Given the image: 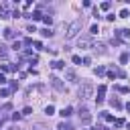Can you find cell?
<instances>
[{
    "label": "cell",
    "instance_id": "2",
    "mask_svg": "<svg viewBox=\"0 0 130 130\" xmlns=\"http://www.w3.org/2000/svg\"><path fill=\"white\" fill-rule=\"evenodd\" d=\"M91 95H93V85L91 83H83L79 87V98L85 100V98H91Z\"/></svg>",
    "mask_w": 130,
    "mask_h": 130
},
{
    "label": "cell",
    "instance_id": "8",
    "mask_svg": "<svg viewBox=\"0 0 130 130\" xmlns=\"http://www.w3.org/2000/svg\"><path fill=\"white\" fill-rule=\"evenodd\" d=\"M104 95H106V85H100V87H98V98H95V100H98V104H102V102H104Z\"/></svg>",
    "mask_w": 130,
    "mask_h": 130
},
{
    "label": "cell",
    "instance_id": "20",
    "mask_svg": "<svg viewBox=\"0 0 130 130\" xmlns=\"http://www.w3.org/2000/svg\"><path fill=\"white\" fill-rule=\"evenodd\" d=\"M43 22L51 26V22H53V16H49V14H47V16H43Z\"/></svg>",
    "mask_w": 130,
    "mask_h": 130
},
{
    "label": "cell",
    "instance_id": "10",
    "mask_svg": "<svg viewBox=\"0 0 130 130\" xmlns=\"http://www.w3.org/2000/svg\"><path fill=\"white\" fill-rule=\"evenodd\" d=\"M14 37H16V32L12 28H4V39H14Z\"/></svg>",
    "mask_w": 130,
    "mask_h": 130
},
{
    "label": "cell",
    "instance_id": "31",
    "mask_svg": "<svg viewBox=\"0 0 130 130\" xmlns=\"http://www.w3.org/2000/svg\"><path fill=\"white\" fill-rule=\"evenodd\" d=\"M114 124H116V126H124V124H126V122H124V120H122V118H118V120H114Z\"/></svg>",
    "mask_w": 130,
    "mask_h": 130
},
{
    "label": "cell",
    "instance_id": "11",
    "mask_svg": "<svg viewBox=\"0 0 130 130\" xmlns=\"http://www.w3.org/2000/svg\"><path fill=\"white\" fill-rule=\"evenodd\" d=\"M110 104H112V108H116V110H120V108H122V102H120L118 98H114V100H110Z\"/></svg>",
    "mask_w": 130,
    "mask_h": 130
},
{
    "label": "cell",
    "instance_id": "19",
    "mask_svg": "<svg viewBox=\"0 0 130 130\" xmlns=\"http://www.w3.org/2000/svg\"><path fill=\"white\" fill-rule=\"evenodd\" d=\"M45 114H47V116H53V114H55V108H53V106H47V108H45Z\"/></svg>",
    "mask_w": 130,
    "mask_h": 130
},
{
    "label": "cell",
    "instance_id": "17",
    "mask_svg": "<svg viewBox=\"0 0 130 130\" xmlns=\"http://www.w3.org/2000/svg\"><path fill=\"white\" fill-rule=\"evenodd\" d=\"M95 51H100V53H106V45H104V43H98V45H95Z\"/></svg>",
    "mask_w": 130,
    "mask_h": 130
},
{
    "label": "cell",
    "instance_id": "29",
    "mask_svg": "<svg viewBox=\"0 0 130 130\" xmlns=\"http://www.w3.org/2000/svg\"><path fill=\"white\" fill-rule=\"evenodd\" d=\"M120 63H128V53H124V55L120 57Z\"/></svg>",
    "mask_w": 130,
    "mask_h": 130
},
{
    "label": "cell",
    "instance_id": "24",
    "mask_svg": "<svg viewBox=\"0 0 130 130\" xmlns=\"http://www.w3.org/2000/svg\"><path fill=\"white\" fill-rule=\"evenodd\" d=\"M110 6H112L110 2H102V4H100V8H102V10H110Z\"/></svg>",
    "mask_w": 130,
    "mask_h": 130
},
{
    "label": "cell",
    "instance_id": "14",
    "mask_svg": "<svg viewBox=\"0 0 130 130\" xmlns=\"http://www.w3.org/2000/svg\"><path fill=\"white\" fill-rule=\"evenodd\" d=\"M102 118H104L106 122H114V116H112V114H108V112H102Z\"/></svg>",
    "mask_w": 130,
    "mask_h": 130
},
{
    "label": "cell",
    "instance_id": "23",
    "mask_svg": "<svg viewBox=\"0 0 130 130\" xmlns=\"http://www.w3.org/2000/svg\"><path fill=\"white\" fill-rule=\"evenodd\" d=\"M0 95H2V98H8V95H10V89L2 87V89H0Z\"/></svg>",
    "mask_w": 130,
    "mask_h": 130
},
{
    "label": "cell",
    "instance_id": "22",
    "mask_svg": "<svg viewBox=\"0 0 130 130\" xmlns=\"http://www.w3.org/2000/svg\"><path fill=\"white\" fill-rule=\"evenodd\" d=\"M6 53H8V47H6V45H0V55L6 57Z\"/></svg>",
    "mask_w": 130,
    "mask_h": 130
},
{
    "label": "cell",
    "instance_id": "9",
    "mask_svg": "<svg viewBox=\"0 0 130 130\" xmlns=\"http://www.w3.org/2000/svg\"><path fill=\"white\" fill-rule=\"evenodd\" d=\"M116 37H122V39H128V37H130V30H128V28H122V30H116Z\"/></svg>",
    "mask_w": 130,
    "mask_h": 130
},
{
    "label": "cell",
    "instance_id": "16",
    "mask_svg": "<svg viewBox=\"0 0 130 130\" xmlns=\"http://www.w3.org/2000/svg\"><path fill=\"white\" fill-rule=\"evenodd\" d=\"M57 130H71V126H69L67 122H61V124L57 126Z\"/></svg>",
    "mask_w": 130,
    "mask_h": 130
},
{
    "label": "cell",
    "instance_id": "4",
    "mask_svg": "<svg viewBox=\"0 0 130 130\" xmlns=\"http://www.w3.org/2000/svg\"><path fill=\"white\" fill-rule=\"evenodd\" d=\"M8 8H10L8 2H2V4H0V18H8V16H12Z\"/></svg>",
    "mask_w": 130,
    "mask_h": 130
},
{
    "label": "cell",
    "instance_id": "7",
    "mask_svg": "<svg viewBox=\"0 0 130 130\" xmlns=\"http://www.w3.org/2000/svg\"><path fill=\"white\" fill-rule=\"evenodd\" d=\"M75 77H77V75H75V69H71V67L65 69V79H67V81H75Z\"/></svg>",
    "mask_w": 130,
    "mask_h": 130
},
{
    "label": "cell",
    "instance_id": "34",
    "mask_svg": "<svg viewBox=\"0 0 130 130\" xmlns=\"http://www.w3.org/2000/svg\"><path fill=\"white\" fill-rule=\"evenodd\" d=\"M4 81H6V77H4L2 73H0V83H4Z\"/></svg>",
    "mask_w": 130,
    "mask_h": 130
},
{
    "label": "cell",
    "instance_id": "6",
    "mask_svg": "<svg viewBox=\"0 0 130 130\" xmlns=\"http://www.w3.org/2000/svg\"><path fill=\"white\" fill-rule=\"evenodd\" d=\"M79 118H81V124H89V122H91V116H89V112H87L85 108L79 112Z\"/></svg>",
    "mask_w": 130,
    "mask_h": 130
},
{
    "label": "cell",
    "instance_id": "1",
    "mask_svg": "<svg viewBox=\"0 0 130 130\" xmlns=\"http://www.w3.org/2000/svg\"><path fill=\"white\" fill-rule=\"evenodd\" d=\"M81 26H83V18H77L75 22H71L69 28H67V39H73V37L81 30Z\"/></svg>",
    "mask_w": 130,
    "mask_h": 130
},
{
    "label": "cell",
    "instance_id": "35",
    "mask_svg": "<svg viewBox=\"0 0 130 130\" xmlns=\"http://www.w3.org/2000/svg\"><path fill=\"white\" fill-rule=\"evenodd\" d=\"M126 110H128V112H130V102H128V104H126Z\"/></svg>",
    "mask_w": 130,
    "mask_h": 130
},
{
    "label": "cell",
    "instance_id": "32",
    "mask_svg": "<svg viewBox=\"0 0 130 130\" xmlns=\"http://www.w3.org/2000/svg\"><path fill=\"white\" fill-rule=\"evenodd\" d=\"M26 30H28V32H37V28H35V24H28V26H26Z\"/></svg>",
    "mask_w": 130,
    "mask_h": 130
},
{
    "label": "cell",
    "instance_id": "28",
    "mask_svg": "<svg viewBox=\"0 0 130 130\" xmlns=\"http://www.w3.org/2000/svg\"><path fill=\"white\" fill-rule=\"evenodd\" d=\"M120 16H122V18H128V16H130V12H128V8H124V10L120 12Z\"/></svg>",
    "mask_w": 130,
    "mask_h": 130
},
{
    "label": "cell",
    "instance_id": "26",
    "mask_svg": "<svg viewBox=\"0 0 130 130\" xmlns=\"http://www.w3.org/2000/svg\"><path fill=\"white\" fill-rule=\"evenodd\" d=\"M106 73V67H95V75H104Z\"/></svg>",
    "mask_w": 130,
    "mask_h": 130
},
{
    "label": "cell",
    "instance_id": "25",
    "mask_svg": "<svg viewBox=\"0 0 130 130\" xmlns=\"http://www.w3.org/2000/svg\"><path fill=\"white\" fill-rule=\"evenodd\" d=\"M0 69H2V71H12L14 67H12V65H6V63H4V65H0Z\"/></svg>",
    "mask_w": 130,
    "mask_h": 130
},
{
    "label": "cell",
    "instance_id": "13",
    "mask_svg": "<svg viewBox=\"0 0 130 130\" xmlns=\"http://www.w3.org/2000/svg\"><path fill=\"white\" fill-rule=\"evenodd\" d=\"M51 67H53V69H63V67H65V63H63V61H53V63H51Z\"/></svg>",
    "mask_w": 130,
    "mask_h": 130
},
{
    "label": "cell",
    "instance_id": "15",
    "mask_svg": "<svg viewBox=\"0 0 130 130\" xmlns=\"http://www.w3.org/2000/svg\"><path fill=\"white\" fill-rule=\"evenodd\" d=\"M30 18H32V20H41V18H43V14H41L39 10H35V12L30 14Z\"/></svg>",
    "mask_w": 130,
    "mask_h": 130
},
{
    "label": "cell",
    "instance_id": "27",
    "mask_svg": "<svg viewBox=\"0 0 130 130\" xmlns=\"http://www.w3.org/2000/svg\"><path fill=\"white\" fill-rule=\"evenodd\" d=\"M116 89H118V91H122V93H128V91H130V89H128V87H126V85H118V87H116Z\"/></svg>",
    "mask_w": 130,
    "mask_h": 130
},
{
    "label": "cell",
    "instance_id": "33",
    "mask_svg": "<svg viewBox=\"0 0 130 130\" xmlns=\"http://www.w3.org/2000/svg\"><path fill=\"white\" fill-rule=\"evenodd\" d=\"M30 112H32V110H30V108H28V106H26V108H24V110H22V114H24V116H28V114H30Z\"/></svg>",
    "mask_w": 130,
    "mask_h": 130
},
{
    "label": "cell",
    "instance_id": "3",
    "mask_svg": "<svg viewBox=\"0 0 130 130\" xmlns=\"http://www.w3.org/2000/svg\"><path fill=\"white\" fill-rule=\"evenodd\" d=\"M77 45H79V49H89L93 45V41H91V37H79L77 39Z\"/></svg>",
    "mask_w": 130,
    "mask_h": 130
},
{
    "label": "cell",
    "instance_id": "30",
    "mask_svg": "<svg viewBox=\"0 0 130 130\" xmlns=\"http://www.w3.org/2000/svg\"><path fill=\"white\" fill-rule=\"evenodd\" d=\"M73 63L79 65V63H81V57H79V55H73Z\"/></svg>",
    "mask_w": 130,
    "mask_h": 130
},
{
    "label": "cell",
    "instance_id": "36",
    "mask_svg": "<svg viewBox=\"0 0 130 130\" xmlns=\"http://www.w3.org/2000/svg\"><path fill=\"white\" fill-rule=\"evenodd\" d=\"M87 130H98V128H87Z\"/></svg>",
    "mask_w": 130,
    "mask_h": 130
},
{
    "label": "cell",
    "instance_id": "21",
    "mask_svg": "<svg viewBox=\"0 0 130 130\" xmlns=\"http://www.w3.org/2000/svg\"><path fill=\"white\" fill-rule=\"evenodd\" d=\"M41 35H43V37H51V35H53V30H51V28H43V30H41Z\"/></svg>",
    "mask_w": 130,
    "mask_h": 130
},
{
    "label": "cell",
    "instance_id": "18",
    "mask_svg": "<svg viewBox=\"0 0 130 130\" xmlns=\"http://www.w3.org/2000/svg\"><path fill=\"white\" fill-rule=\"evenodd\" d=\"M118 73H120V71H116V69H110V71H108V77H110V79H114V77H118Z\"/></svg>",
    "mask_w": 130,
    "mask_h": 130
},
{
    "label": "cell",
    "instance_id": "12",
    "mask_svg": "<svg viewBox=\"0 0 130 130\" xmlns=\"http://www.w3.org/2000/svg\"><path fill=\"white\" fill-rule=\"evenodd\" d=\"M71 112H73V108H69V106H67V108H63V110H61V116H63V118H69V116H71Z\"/></svg>",
    "mask_w": 130,
    "mask_h": 130
},
{
    "label": "cell",
    "instance_id": "5",
    "mask_svg": "<svg viewBox=\"0 0 130 130\" xmlns=\"http://www.w3.org/2000/svg\"><path fill=\"white\" fill-rule=\"evenodd\" d=\"M51 85H53L57 91H65V85H63V81H61L59 77H51Z\"/></svg>",
    "mask_w": 130,
    "mask_h": 130
}]
</instances>
